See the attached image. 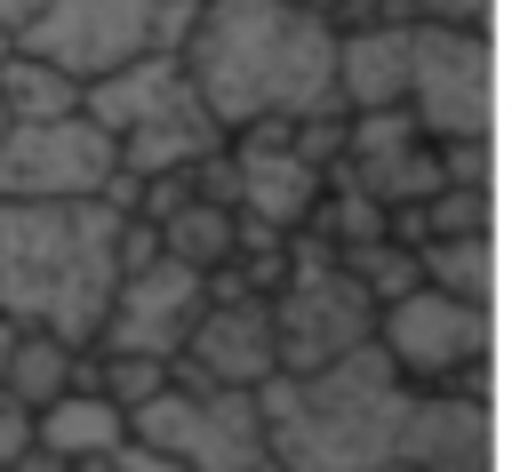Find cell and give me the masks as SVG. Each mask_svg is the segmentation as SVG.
Wrapping results in <instances>:
<instances>
[{
	"label": "cell",
	"mask_w": 512,
	"mask_h": 472,
	"mask_svg": "<svg viewBox=\"0 0 512 472\" xmlns=\"http://www.w3.org/2000/svg\"><path fill=\"white\" fill-rule=\"evenodd\" d=\"M336 264L376 296V304H392V296H408L416 280H424V264H416V248L400 240V232H384V240H360V248H336Z\"/></svg>",
	"instance_id": "obj_21"
},
{
	"label": "cell",
	"mask_w": 512,
	"mask_h": 472,
	"mask_svg": "<svg viewBox=\"0 0 512 472\" xmlns=\"http://www.w3.org/2000/svg\"><path fill=\"white\" fill-rule=\"evenodd\" d=\"M32 8H40V0H0V24H8V32H16V24H24V16H32Z\"/></svg>",
	"instance_id": "obj_27"
},
{
	"label": "cell",
	"mask_w": 512,
	"mask_h": 472,
	"mask_svg": "<svg viewBox=\"0 0 512 472\" xmlns=\"http://www.w3.org/2000/svg\"><path fill=\"white\" fill-rule=\"evenodd\" d=\"M232 168H240V216L248 224H272V232H304L320 216V192H328V168L280 128H248L232 136Z\"/></svg>",
	"instance_id": "obj_14"
},
{
	"label": "cell",
	"mask_w": 512,
	"mask_h": 472,
	"mask_svg": "<svg viewBox=\"0 0 512 472\" xmlns=\"http://www.w3.org/2000/svg\"><path fill=\"white\" fill-rule=\"evenodd\" d=\"M168 368H176V360H144V352H88V384H104L128 416L168 384Z\"/></svg>",
	"instance_id": "obj_22"
},
{
	"label": "cell",
	"mask_w": 512,
	"mask_h": 472,
	"mask_svg": "<svg viewBox=\"0 0 512 472\" xmlns=\"http://www.w3.org/2000/svg\"><path fill=\"white\" fill-rule=\"evenodd\" d=\"M408 112L440 144H488V128H496V48H488V24H416Z\"/></svg>",
	"instance_id": "obj_11"
},
{
	"label": "cell",
	"mask_w": 512,
	"mask_h": 472,
	"mask_svg": "<svg viewBox=\"0 0 512 472\" xmlns=\"http://www.w3.org/2000/svg\"><path fill=\"white\" fill-rule=\"evenodd\" d=\"M120 448H128V440H120ZM120 448H112V456H80V464H64V472H120Z\"/></svg>",
	"instance_id": "obj_26"
},
{
	"label": "cell",
	"mask_w": 512,
	"mask_h": 472,
	"mask_svg": "<svg viewBox=\"0 0 512 472\" xmlns=\"http://www.w3.org/2000/svg\"><path fill=\"white\" fill-rule=\"evenodd\" d=\"M88 112L112 128L120 168H128L136 184L184 176V168H200V160H216V152L232 144V136H224V120H216V112H208V96H200V80H192L184 48L144 56V64H128V72H104V80L88 88Z\"/></svg>",
	"instance_id": "obj_4"
},
{
	"label": "cell",
	"mask_w": 512,
	"mask_h": 472,
	"mask_svg": "<svg viewBox=\"0 0 512 472\" xmlns=\"http://www.w3.org/2000/svg\"><path fill=\"white\" fill-rule=\"evenodd\" d=\"M0 104H8V120H56V112H80L88 88H80L72 72H56L48 56H32V48H8V64H0Z\"/></svg>",
	"instance_id": "obj_20"
},
{
	"label": "cell",
	"mask_w": 512,
	"mask_h": 472,
	"mask_svg": "<svg viewBox=\"0 0 512 472\" xmlns=\"http://www.w3.org/2000/svg\"><path fill=\"white\" fill-rule=\"evenodd\" d=\"M408 56H416V24L408 16L344 24V56H336L344 112H392V104H408Z\"/></svg>",
	"instance_id": "obj_16"
},
{
	"label": "cell",
	"mask_w": 512,
	"mask_h": 472,
	"mask_svg": "<svg viewBox=\"0 0 512 472\" xmlns=\"http://www.w3.org/2000/svg\"><path fill=\"white\" fill-rule=\"evenodd\" d=\"M416 264L432 288L496 304V232H448V240H416Z\"/></svg>",
	"instance_id": "obj_19"
},
{
	"label": "cell",
	"mask_w": 512,
	"mask_h": 472,
	"mask_svg": "<svg viewBox=\"0 0 512 472\" xmlns=\"http://www.w3.org/2000/svg\"><path fill=\"white\" fill-rule=\"evenodd\" d=\"M392 456L408 472H496V400L488 392H416Z\"/></svg>",
	"instance_id": "obj_15"
},
{
	"label": "cell",
	"mask_w": 512,
	"mask_h": 472,
	"mask_svg": "<svg viewBox=\"0 0 512 472\" xmlns=\"http://www.w3.org/2000/svg\"><path fill=\"white\" fill-rule=\"evenodd\" d=\"M0 192L8 200H120L136 216V176L120 168L112 128L80 104L56 120H8L0 136Z\"/></svg>",
	"instance_id": "obj_9"
},
{
	"label": "cell",
	"mask_w": 512,
	"mask_h": 472,
	"mask_svg": "<svg viewBox=\"0 0 512 472\" xmlns=\"http://www.w3.org/2000/svg\"><path fill=\"white\" fill-rule=\"evenodd\" d=\"M344 176L368 184L384 208H416V200H432V192L448 184V144L424 136L408 104H392V112H352V128H344Z\"/></svg>",
	"instance_id": "obj_12"
},
{
	"label": "cell",
	"mask_w": 512,
	"mask_h": 472,
	"mask_svg": "<svg viewBox=\"0 0 512 472\" xmlns=\"http://www.w3.org/2000/svg\"><path fill=\"white\" fill-rule=\"evenodd\" d=\"M256 472H280V456H264V464H256Z\"/></svg>",
	"instance_id": "obj_29"
},
{
	"label": "cell",
	"mask_w": 512,
	"mask_h": 472,
	"mask_svg": "<svg viewBox=\"0 0 512 472\" xmlns=\"http://www.w3.org/2000/svg\"><path fill=\"white\" fill-rule=\"evenodd\" d=\"M128 432H136V424H128V408H120L104 384H88V368H80V384H64V392L40 408V448H48L56 464H80V456H112Z\"/></svg>",
	"instance_id": "obj_17"
},
{
	"label": "cell",
	"mask_w": 512,
	"mask_h": 472,
	"mask_svg": "<svg viewBox=\"0 0 512 472\" xmlns=\"http://www.w3.org/2000/svg\"><path fill=\"white\" fill-rule=\"evenodd\" d=\"M136 440L168 448L184 472H256L272 456V432H264V392L248 384H216L200 368H168V384L128 416Z\"/></svg>",
	"instance_id": "obj_7"
},
{
	"label": "cell",
	"mask_w": 512,
	"mask_h": 472,
	"mask_svg": "<svg viewBox=\"0 0 512 472\" xmlns=\"http://www.w3.org/2000/svg\"><path fill=\"white\" fill-rule=\"evenodd\" d=\"M384 472H408V464H384Z\"/></svg>",
	"instance_id": "obj_31"
},
{
	"label": "cell",
	"mask_w": 512,
	"mask_h": 472,
	"mask_svg": "<svg viewBox=\"0 0 512 472\" xmlns=\"http://www.w3.org/2000/svg\"><path fill=\"white\" fill-rule=\"evenodd\" d=\"M80 368H88V352H80L72 336H56V328H16L8 368H0V392H16L24 408H48L64 384H80Z\"/></svg>",
	"instance_id": "obj_18"
},
{
	"label": "cell",
	"mask_w": 512,
	"mask_h": 472,
	"mask_svg": "<svg viewBox=\"0 0 512 472\" xmlns=\"http://www.w3.org/2000/svg\"><path fill=\"white\" fill-rule=\"evenodd\" d=\"M0 136H8V104H0Z\"/></svg>",
	"instance_id": "obj_30"
},
{
	"label": "cell",
	"mask_w": 512,
	"mask_h": 472,
	"mask_svg": "<svg viewBox=\"0 0 512 472\" xmlns=\"http://www.w3.org/2000/svg\"><path fill=\"white\" fill-rule=\"evenodd\" d=\"M192 16H200V0H40L16 24V48L48 56L80 88H96L104 72H128L144 56L184 48Z\"/></svg>",
	"instance_id": "obj_5"
},
{
	"label": "cell",
	"mask_w": 512,
	"mask_h": 472,
	"mask_svg": "<svg viewBox=\"0 0 512 472\" xmlns=\"http://www.w3.org/2000/svg\"><path fill=\"white\" fill-rule=\"evenodd\" d=\"M120 472H184V464H176L168 448H152V440H136V432H128V448H120Z\"/></svg>",
	"instance_id": "obj_24"
},
{
	"label": "cell",
	"mask_w": 512,
	"mask_h": 472,
	"mask_svg": "<svg viewBox=\"0 0 512 472\" xmlns=\"http://www.w3.org/2000/svg\"><path fill=\"white\" fill-rule=\"evenodd\" d=\"M208 312V272L168 256L152 240V224L128 216V256H120V288H112V312L96 328V352H144V360H176L192 344Z\"/></svg>",
	"instance_id": "obj_10"
},
{
	"label": "cell",
	"mask_w": 512,
	"mask_h": 472,
	"mask_svg": "<svg viewBox=\"0 0 512 472\" xmlns=\"http://www.w3.org/2000/svg\"><path fill=\"white\" fill-rule=\"evenodd\" d=\"M272 320H280V368L288 376L376 344V296L336 264V240L312 232V224L288 232V280L272 296Z\"/></svg>",
	"instance_id": "obj_8"
},
{
	"label": "cell",
	"mask_w": 512,
	"mask_h": 472,
	"mask_svg": "<svg viewBox=\"0 0 512 472\" xmlns=\"http://www.w3.org/2000/svg\"><path fill=\"white\" fill-rule=\"evenodd\" d=\"M128 256L120 200H8L0 192V312L16 328H56L96 352Z\"/></svg>",
	"instance_id": "obj_2"
},
{
	"label": "cell",
	"mask_w": 512,
	"mask_h": 472,
	"mask_svg": "<svg viewBox=\"0 0 512 472\" xmlns=\"http://www.w3.org/2000/svg\"><path fill=\"white\" fill-rule=\"evenodd\" d=\"M376 344L416 392H488L496 400V304L416 280L408 296L376 304Z\"/></svg>",
	"instance_id": "obj_6"
},
{
	"label": "cell",
	"mask_w": 512,
	"mask_h": 472,
	"mask_svg": "<svg viewBox=\"0 0 512 472\" xmlns=\"http://www.w3.org/2000/svg\"><path fill=\"white\" fill-rule=\"evenodd\" d=\"M336 56H344V24L312 0H200L184 32V64L208 112L224 120V136L344 112Z\"/></svg>",
	"instance_id": "obj_1"
},
{
	"label": "cell",
	"mask_w": 512,
	"mask_h": 472,
	"mask_svg": "<svg viewBox=\"0 0 512 472\" xmlns=\"http://www.w3.org/2000/svg\"><path fill=\"white\" fill-rule=\"evenodd\" d=\"M32 448H40V408H24L16 392H0V464H16Z\"/></svg>",
	"instance_id": "obj_23"
},
{
	"label": "cell",
	"mask_w": 512,
	"mask_h": 472,
	"mask_svg": "<svg viewBox=\"0 0 512 472\" xmlns=\"http://www.w3.org/2000/svg\"><path fill=\"white\" fill-rule=\"evenodd\" d=\"M416 384L384 360V344H360L328 368L272 376L264 384V432L280 472H384L400 464V424H408Z\"/></svg>",
	"instance_id": "obj_3"
},
{
	"label": "cell",
	"mask_w": 512,
	"mask_h": 472,
	"mask_svg": "<svg viewBox=\"0 0 512 472\" xmlns=\"http://www.w3.org/2000/svg\"><path fill=\"white\" fill-rule=\"evenodd\" d=\"M176 360L200 368V376H216V384L264 392V384L280 376V320H272V296H256V288H216V280H208V312H200V328H192V344H184Z\"/></svg>",
	"instance_id": "obj_13"
},
{
	"label": "cell",
	"mask_w": 512,
	"mask_h": 472,
	"mask_svg": "<svg viewBox=\"0 0 512 472\" xmlns=\"http://www.w3.org/2000/svg\"><path fill=\"white\" fill-rule=\"evenodd\" d=\"M8 48H16V32H8V24H0V64H8Z\"/></svg>",
	"instance_id": "obj_28"
},
{
	"label": "cell",
	"mask_w": 512,
	"mask_h": 472,
	"mask_svg": "<svg viewBox=\"0 0 512 472\" xmlns=\"http://www.w3.org/2000/svg\"><path fill=\"white\" fill-rule=\"evenodd\" d=\"M0 472H64V464H56L48 448H32V456H16V464H0Z\"/></svg>",
	"instance_id": "obj_25"
}]
</instances>
